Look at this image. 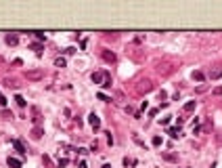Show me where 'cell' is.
Wrapping results in <instances>:
<instances>
[{
	"instance_id": "6da1fadb",
	"label": "cell",
	"mask_w": 222,
	"mask_h": 168,
	"mask_svg": "<svg viewBox=\"0 0 222 168\" xmlns=\"http://www.w3.org/2000/svg\"><path fill=\"white\" fill-rule=\"evenodd\" d=\"M90 78H92L94 84H101L103 88H111V84H113V80H111V74H109V72H94Z\"/></svg>"
},
{
	"instance_id": "7a4b0ae2",
	"label": "cell",
	"mask_w": 222,
	"mask_h": 168,
	"mask_svg": "<svg viewBox=\"0 0 222 168\" xmlns=\"http://www.w3.org/2000/svg\"><path fill=\"white\" fill-rule=\"evenodd\" d=\"M42 76H44L42 70H29V72H25V78H27V80H40Z\"/></svg>"
},
{
	"instance_id": "3957f363",
	"label": "cell",
	"mask_w": 222,
	"mask_h": 168,
	"mask_svg": "<svg viewBox=\"0 0 222 168\" xmlns=\"http://www.w3.org/2000/svg\"><path fill=\"white\" fill-rule=\"evenodd\" d=\"M88 124H90V126H92L94 130H99V128H101V118H99V116H96V114H90V116H88Z\"/></svg>"
},
{
	"instance_id": "277c9868",
	"label": "cell",
	"mask_w": 222,
	"mask_h": 168,
	"mask_svg": "<svg viewBox=\"0 0 222 168\" xmlns=\"http://www.w3.org/2000/svg\"><path fill=\"white\" fill-rule=\"evenodd\" d=\"M101 57H103V59L107 61V63H115V53H111V50H107V48H103V50H101Z\"/></svg>"
},
{
	"instance_id": "5b68a950",
	"label": "cell",
	"mask_w": 222,
	"mask_h": 168,
	"mask_svg": "<svg viewBox=\"0 0 222 168\" xmlns=\"http://www.w3.org/2000/svg\"><path fill=\"white\" fill-rule=\"evenodd\" d=\"M208 78H210V80H218V78H222V67H214V70H210Z\"/></svg>"
},
{
	"instance_id": "8992f818",
	"label": "cell",
	"mask_w": 222,
	"mask_h": 168,
	"mask_svg": "<svg viewBox=\"0 0 222 168\" xmlns=\"http://www.w3.org/2000/svg\"><path fill=\"white\" fill-rule=\"evenodd\" d=\"M13 147L19 151V156H25V147H23V143H21L19 139H13Z\"/></svg>"
},
{
	"instance_id": "52a82bcc",
	"label": "cell",
	"mask_w": 222,
	"mask_h": 168,
	"mask_svg": "<svg viewBox=\"0 0 222 168\" xmlns=\"http://www.w3.org/2000/svg\"><path fill=\"white\" fill-rule=\"evenodd\" d=\"M151 88H153V84L149 82V80H142V82L138 84V90H140V93H149Z\"/></svg>"
},
{
	"instance_id": "ba28073f",
	"label": "cell",
	"mask_w": 222,
	"mask_h": 168,
	"mask_svg": "<svg viewBox=\"0 0 222 168\" xmlns=\"http://www.w3.org/2000/svg\"><path fill=\"white\" fill-rule=\"evenodd\" d=\"M6 164H9V168H21V160L19 158H9Z\"/></svg>"
},
{
	"instance_id": "9c48e42d",
	"label": "cell",
	"mask_w": 222,
	"mask_h": 168,
	"mask_svg": "<svg viewBox=\"0 0 222 168\" xmlns=\"http://www.w3.org/2000/svg\"><path fill=\"white\" fill-rule=\"evenodd\" d=\"M4 40H6V44H11V46H15V44L19 42L17 34H6V38H4Z\"/></svg>"
},
{
	"instance_id": "30bf717a",
	"label": "cell",
	"mask_w": 222,
	"mask_h": 168,
	"mask_svg": "<svg viewBox=\"0 0 222 168\" xmlns=\"http://www.w3.org/2000/svg\"><path fill=\"white\" fill-rule=\"evenodd\" d=\"M168 134H170L172 139H178V137H180V126H172V128H168Z\"/></svg>"
},
{
	"instance_id": "8fae6325",
	"label": "cell",
	"mask_w": 222,
	"mask_h": 168,
	"mask_svg": "<svg viewBox=\"0 0 222 168\" xmlns=\"http://www.w3.org/2000/svg\"><path fill=\"white\" fill-rule=\"evenodd\" d=\"M42 132H44V130H42V126H36L34 130H32V137H34V139H40V137H42Z\"/></svg>"
},
{
	"instance_id": "7c38bea8",
	"label": "cell",
	"mask_w": 222,
	"mask_h": 168,
	"mask_svg": "<svg viewBox=\"0 0 222 168\" xmlns=\"http://www.w3.org/2000/svg\"><path fill=\"white\" fill-rule=\"evenodd\" d=\"M195 107H197V101H189L187 105H185V111H187V114H189V111H193V109H195Z\"/></svg>"
},
{
	"instance_id": "4fadbf2b",
	"label": "cell",
	"mask_w": 222,
	"mask_h": 168,
	"mask_svg": "<svg viewBox=\"0 0 222 168\" xmlns=\"http://www.w3.org/2000/svg\"><path fill=\"white\" fill-rule=\"evenodd\" d=\"M32 34H34V36H36V40H40V42H44V40H46L44 32H32Z\"/></svg>"
},
{
	"instance_id": "5bb4252c",
	"label": "cell",
	"mask_w": 222,
	"mask_h": 168,
	"mask_svg": "<svg viewBox=\"0 0 222 168\" xmlns=\"http://www.w3.org/2000/svg\"><path fill=\"white\" fill-rule=\"evenodd\" d=\"M15 101H17V105H19V107H25V99L21 95H17L15 97Z\"/></svg>"
},
{
	"instance_id": "9a60e30c",
	"label": "cell",
	"mask_w": 222,
	"mask_h": 168,
	"mask_svg": "<svg viewBox=\"0 0 222 168\" xmlns=\"http://www.w3.org/2000/svg\"><path fill=\"white\" fill-rule=\"evenodd\" d=\"M55 65H57V67H65V59H63V57H57V59H55Z\"/></svg>"
},
{
	"instance_id": "2e32d148",
	"label": "cell",
	"mask_w": 222,
	"mask_h": 168,
	"mask_svg": "<svg viewBox=\"0 0 222 168\" xmlns=\"http://www.w3.org/2000/svg\"><path fill=\"white\" fill-rule=\"evenodd\" d=\"M67 164H69V160H67V158H63V160H59L57 168H65V166H67Z\"/></svg>"
},
{
	"instance_id": "e0dca14e",
	"label": "cell",
	"mask_w": 222,
	"mask_h": 168,
	"mask_svg": "<svg viewBox=\"0 0 222 168\" xmlns=\"http://www.w3.org/2000/svg\"><path fill=\"white\" fill-rule=\"evenodd\" d=\"M32 50H36V53L40 55V53H42V44H38V42H34V44H32Z\"/></svg>"
},
{
	"instance_id": "ac0fdd59",
	"label": "cell",
	"mask_w": 222,
	"mask_h": 168,
	"mask_svg": "<svg viewBox=\"0 0 222 168\" xmlns=\"http://www.w3.org/2000/svg\"><path fill=\"white\" fill-rule=\"evenodd\" d=\"M193 80H199V82H201V80H203V72H193Z\"/></svg>"
},
{
	"instance_id": "d6986e66",
	"label": "cell",
	"mask_w": 222,
	"mask_h": 168,
	"mask_svg": "<svg viewBox=\"0 0 222 168\" xmlns=\"http://www.w3.org/2000/svg\"><path fill=\"white\" fill-rule=\"evenodd\" d=\"M2 118H4V120H11V118H13V114L9 111V109H2Z\"/></svg>"
},
{
	"instance_id": "ffe728a7",
	"label": "cell",
	"mask_w": 222,
	"mask_h": 168,
	"mask_svg": "<svg viewBox=\"0 0 222 168\" xmlns=\"http://www.w3.org/2000/svg\"><path fill=\"white\" fill-rule=\"evenodd\" d=\"M153 145H155V147H159V145H162V137H153V141H151Z\"/></svg>"
},
{
	"instance_id": "44dd1931",
	"label": "cell",
	"mask_w": 222,
	"mask_h": 168,
	"mask_svg": "<svg viewBox=\"0 0 222 168\" xmlns=\"http://www.w3.org/2000/svg\"><path fill=\"white\" fill-rule=\"evenodd\" d=\"M164 158H166V160H170V162H174V160H176L174 154H164Z\"/></svg>"
},
{
	"instance_id": "7402d4cb",
	"label": "cell",
	"mask_w": 222,
	"mask_h": 168,
	"mask_svg": "<svg viewBox=\"0 0 222 168\" xmlns=\"http://www.w3.org/2000/svg\"><path fill=\"white\" fill-rule=\"evenodd\" d=\"M132 164H134V160H128V158L124 160V166H126V168H128V166H132Z\"/></svg>"
},
{
	"instance_id": "603a6c76",
	"label": "cell",
	"mask_w": 222,
	"mask_h": 168,
	"mask_svg": "<svg viewBox=\"0 0 222 168\" xmlns=\"http://www.w3.org/2000/svg\"><path fill=\"white\" fill-rule=\"evenodd\" d=\"M0 105H2V107L6 105V99H4V95H2V93H0Z\"/></svg>"
},
{
	"instance_id": "cb8c5ba5",
	"label": "cell",
	"mask_w": 222,
	"mask_h": 168,
	"mask_svg": "<svg viewBox=\"0 0 222 168\" xmlns=\"http://www.w3.org/2000/svg\"><path fill=\"white\" fill-rule=\"evenodd\" d=\"M78 168H88V164H86V162H80V164H78Z\"/></svg>"
},
{
	"instance_id": "d4e9b609",
	"label": "cell",
	"mask_w": 222,
	"mask_h": 168,
	"mask_svg": "<svg viewBox=\"0 0 222 168\" xmlns=\"http://www.w3.org/2000/svg\"><path fill=\"white\" fill-rule=\"evenodd\" d=\"M103 168H111V164H103Z\"/></svg>"
},
{
	"instance_id": "484cf974",
	"label": "cell",
	"mask_w": 222,
	"mask_h": 168,
	"mask_svg": "<svg viewBox=\"0 0 222 168\" xmlns=\"http://www.w3.org/2000/svg\"><path fill=\"white\" fill-rule=\"evenodd\" d=\"M218 139H220V143H222V134H220V137H218Z\"/></svg>"
}]
</instances>
